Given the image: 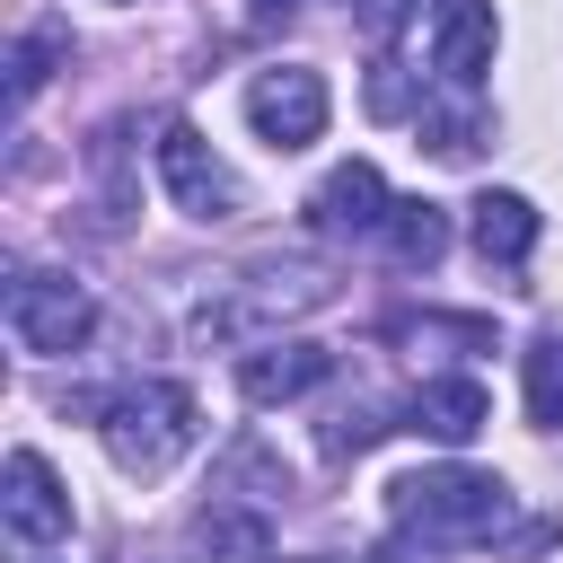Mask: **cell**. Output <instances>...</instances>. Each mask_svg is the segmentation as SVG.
<instances>
[{"instance_id": "6da1fadb", "label": "cell", "mask_w": 563, "mask_h": 563, "mask_svg": "<svg viewBox=\"0 0 563 563\" xmlns=\"http://www.w3.org/2000/svg\"><path fill=\"white\" fill-rule=\"evenodd\" d=\"M387 519L413 545H493L510 528V484L475 466H422L387 484Z\"/></svg>"}, {"instance_id": "7a4b0ae2", "label": "cell", "mask_w": 563, "mask_h": 563, "mask_svg": "<svg viewBox=\"0 0 563 563\" xmlns=\"http://www.w3.org/2000/svg\"><path fill=\"white\" fill-rule=\"evenodd\" d=\"M88 413H97V431H106V449H114L123 475H167V466L202 440V405H194L176 378H132V387L97 396Z\"/></svg>"}, {"instance_id": "3957f363", "label": "cell", "mask_w": 563, "mask_h": 563, "mask_svg": "<svg viewBox=\"0 0 563 563\" xmlns=\"http://www.w3.org/2000/svg\"><path fill=\"white\" fill-rule=\"evenodd\" d=\"M325 114H334V97H325V79H317L308 62H273V70L246 79V123H255V141H273V150H308V141L325 132Z\"/></svg>"}, {"instance_id": "277c9868", "label": "cell", "mask_w": 563, "mask_h": 563, "mask_svg": "<svg viewBox=\"0 0 563 563\" xmlns=\"http://www.w3.org/2000/svg\"><path fill=\"white\" fill-rule=\"evenodd\" d=\"M158 185H167L176 211H194V220H238V211H246L238 167H229L194 123H167V132H158Z\"/></svg>"}, {"instance_id": "5b68a950", "label": "cell", "mask_w": 563, "mask_h": 563, "mask_svg": "<svg viewBox=\"0 0 563 563\" xmlns=\"http://www.w3.org/2000/svg\"><path fill=\"white\" fill-rule=\"evenodd\" d=\"M88 325H97V308H88L79 282H62V273H18L9 282V334L26 352H79Z\"/></svg>"}, {"instance_id": "8992f818", "label": "cell", "mask_w": 563, "mask_h": 563, "mask_svg": "<svg viewBox=\"0 0 563 563\" xmlns=\"http://www.w3.org/2000/svg\"><path fill=\"white\" fill-rule=\"evenodd\" d=\"M0 519H9V537H18V545H53V537H70V493H62V475H53L35 449H9Z\"/></svg>"}, {"instance_id": "52a82bcc", "label": "cell", "mask_w": 563, "mask_h": 563, "mask_svg": "<svg viewBox=\"0 0 563 563\" xmlns=\"http://www.w3.org/2000/svg\"><path fill=\"white\" fill-rule=\"evenodd\" d=\"M493 0H431V70L466 97L484 70H493Z\"/></svg>"}, {"instance_id": "ba28073f", "label": "cell", "mask_w": 563, "mask_h": 563, "mask_svg": "<svg viewBox=\"0 0 563 563\" xmlns=\"http://www.w3.org/2000/svg\"><path fill=\"white\" fill-rule=\"evenodd\" d=\"M387 211H396V202H387V176H378L369 158H343V167L308 194V220H317L325 238H378Z\"/></svg>"}, {"instance_id": "9c48e42d", "label": "cell", "mask_w": 563, "mask_h": 563, "mask_svg": "<svg viewBox=\"0 0 563 563\" xmlns=\"http://www.w3.org/2000/svg\"><path fill=\"white\" fill-rule=\"evenodd\" d=\"M317 299H334V282H325V273H290L282 290H246V299H220V308L202 299V308H194V334H202V343H211V334H220V343H238L246 325L299 317V308H317Z\"/></svg>"}, {"instance_id": "30bf717a", "label": "cell", "mask_w": 563, "mask_h": 563, "mask_svg": "<svg viewBox=\"0 0 563 563\" xmlns=\"http://www.w3.org/2000/svg\"><path fill=\"white\" fill-rule=\"evenodd\" d=\"M325 369H334L325 343H264V352L238 361V396H246V405H290V396H308Z\"/></svg>"}, {"instance_id": "8fae6325", "label": "cell", "mask_w": 563, "mask_h": 563, "mask_svg": "<svg viewBox=\"0 0 563 563\" xmlns=\"http://www.w3.org/2000/svg\"><path fill=\"white\" fill-rule=\"evenodd\" d=\"M405 422H413V431H431L440 449H466V440L493 422V405H484V387H475V378H422V387H413V405H405Z\"/></svg>"}, {"instance_id": "7c38bea8", "label": "cell", "mask_w": 563, "mask_h": 563, "mask_svg": "<svg viewBox=\"0 0 563 563\" xmlns=\"http://www.w3.org/2000/svg\"><path fill=\"white\" fill-rule=\"evenodd\" d=\"M194 554H202V563H273V519H264V501H220V493H211V510L194 519Z\"/></svg>"}, {"instance_id": "4fadbf2b", "label": "cell", "mask_w": 563, "mask_h": 563, "mask_svg": "<svg viewBox=\"0 0 563 563\" xmlns=\"http://www.w3.org/2000/svg\"><path fill=\"white\" fill-rule=\"evenodd\" d=\"M475 246H484V264H528V246H537V202L528 194H475Z\"/></svg>"}, {"instance_id": "5bb4252c", "label": "cell", "mask_w": 563, "mask_h": 563, "mask_svg": "<svg viewBox=\"0 0 563 563\" xmlns=\"http://www.w3.org/2000/svg\"><path fill=\"white\" fill-rule=\"evenodd\" d=\"M378 238H387V255H396V264H440V255H449V211L413 194V202H396V211H387V229H378Z\"/></svg>"}, {"instance_id": "9a60e30c", "label": "cell", "mask_w": 563, "mask_h": 563, "mask_svg": "<svg viewBox=\"0 0 563 563\" xmlns=\"http://www.w3.org/2000/svg\"><path fill=\"white\" fill-rule=\"evenodd\" d=\"M519 369H528V422L537 431H563V334H537Z\"/></svg>"}, {"instance_id": "2e32d148", "label": "cell", "mask_w": 563, "mask_h": 563, "mask_svg": "<svg viewBox=\"0 0 563 563\" xmlns=\"http://www.w3.org/2000/svg\"><path fill=\"white\" fill-rule=\"evenodd\" d=\"M62 44H70V35H62V26H53V18H44V26H26V35H18V53H9V97H18V106H26V97H35V88H44V70H53V53H62Z\"/></svg>"}, {"instance_id": "e0dca14e", "label": "cell", "mask_w": 563, "mask_h": 563, "mask_svg": "<svg viewBox=\"0 0 563 563\" xmlns=\"http://www.w3.org/2000/svg\"><path fill=\"white\" fill-rule=\"evenodd\" d=\"M378 413H387V405H343V413L325 422V457H361V449H369V440L387 431Z\"/></svg>"}, {"instance_id": "ac0fdd59", "label": "cell", "mask_w": 563, "mask_h": 563, "mask_svg": "<svg viewBox=\"0 0 563 563\" xmlns=\"http://www.w3.org/2000/svg\"><path fill=\"white\" fill-rule=\"evenodd\" d=\"M396 18H405V0H361V26L369 35H396Z\"/></svg>"}, {"instance_id": "d6986e66", "label": "cell", "mask_w": 563, "mask_h": 563, "mask_svg": "<svg viewBox=\"0 0 563 563\" xmlns=\"http://www.w3.org/2000/svg\"><path fill=\"white\" fill-rule=\"evenodd\" d=\"M246 9H255V18H290L299 0H246Z\"/></svg>"}]
</instances>
